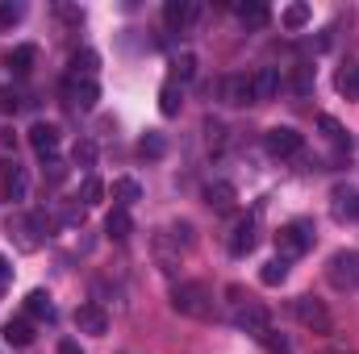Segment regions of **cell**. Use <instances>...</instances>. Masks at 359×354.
Returning a JSON list of instances; mask_svg holds the SVG:
<instances>
[{
    "mask_svg": "<svg viewBox=\"0 0 359 354\" xmlns=\"http://www.w3.org/2000/svg\"><path fill=\"white\" fill-rule=\"evenodd\" d=\"M96 63H100L96 50H76V55H72V76H76V80H92Z\"/></svg>",
    "mask_w": 359,
    "mask_h": 354,
    "instance_id": "24",
    "label": "cell"
},
{
    "mask_svg": "<svg viewBox=\"0 0 359 354\" xmlns=\"http://www.w3.org/2000/svg\"><path fill=\"white\" fill-rule=\"evenodd\" d=\"M330 213H334L339 221H359V192L351 183H339V187L330 192Z\"/></svg>",
    "mask_w": 359,
    "mask_h": 354,
    "instance_id": "8",
    "label": "cell"
},
{
    "mask_svg": "<svg viewBox=\"0 0 359 354\" xmlns=\"http://www.w3.org/2000/svg\"><path fill=\"white\" fill-rule=\"evenodd\" d=\"M113 196H117V200H121V204H117V208H130V204H134V200H142V187H138V183H134V179H113Z\"/></svg>",
    "mask_w": 359,
    "mask_h": 354,
    "instance_id": "26",
    "label": "cell"
},
{
    "mask_svg": "<svg viewBox=\"0 0 359 354\" xmlns=\"http://www.w3.org/2000/svg\"><path fill=\"white\" fill-rule=\"evenodd\" d=\"M34 59H38V50L25 42V46H17V50L8 55V67H13L17 76H29V71H34Z\"/></svg>",
    "mask_w": 359,
    "mask_h": 354,
    "instance_id": "23",
    "label": "cell"
},
{
    "mask_svg": "<svg viewBox=\"0 0 359 354\" xmlns=\"http://www.w3.org/2000/svg\"><path fill=\"white\" fill-rule=\"evenodd\" d=\"M234 200H238V192H234V183H226V179H217V183H209V187H205V204H209V208H217V213H230V208H234Z\"/></svg>",
    "mask_w": 359,
    "mask_h": 354,
    "instance_id": "16",
    "label": "cell"
},
{
    "mask_svg": "<svg viewBox=\"0 0 359 354\" xmlns=\"http://www.w3.org/2000/svg\"><path fill=\"white\" fill-rule=\"evenodd\" d=\"M176 80L180 84H192V80H196V55H192V50L176 55Z\"/></svg>",
    "mask_w": 359,
    "mask_h": 354,
    "instance_id": "30",
    "label": "cell"
},
{
    "mask_svg": "<svg viewBox=\"0 0 359 354\" xmlns=\"http://www.w3.org/2000/svg\"><path fill=\"white\" fill-rule=\"evenodd\" d=\"M234 325L243 330V334H251V338H264L271 330V317L264 304H255V300H243L238 309H234Z\"/></svg>",
    "mask_w": 359,
    "mask_h": 354,
    "instance_id": "4",
    "label": "cell"
},
{
    "mask_svg": "<svg viewBox=\"0 0 359 354\" xmlns=\"http://www.w3.org/2000/svg\"><path fill=\"white\" fill-rule=\"evenodd\" d=\"M196 17H201V4H196V0H168V4H163L168 29H188Z\"/></svg>",
    "mask_w": 359,
    "mask_h": 354,
    "instance_id": "10",
    "label": "cell"
},
{
    "mask_svg": "<svg viewBox=\"0 0 359 354\" xmlns=\"http://www.w3.org/2000/svg\"><path fill=\"white\" fill-rule=\"evenodd\" d=\"M159 113H163V117H176L180 113V88L176 84H163V88H159Z\"/></svg>",
    "mask_w": 359,
    "mask_h": 354,
    "instance_id": "29",
    "label": "cell"
},
{
    "mask_svg": "<svg viewBox=\"0 0 359 354\" xmlns=\"http://www.w3.org/2000/svg\"><path fill=\"white\" fill-rule=\"evenodd\" d=\"M238 17H243V25H251V29H264L271 21V8L264 0H247V4H238Z\"/></svg>",
    "mask_w": 359,
    "mask_h": 354,
    "instance_id": "19",
    "label": "cell"
},
{
    "mask_svg": "<svg viewBox=\"0 0 359 354\" xmlns=\"http://www.w3.org/2000/svg\"><path fill=\"white\" fill-rule=\"evenodd\" d=\"M313 88V67H301L297 71V92H309Z\"/></svg>",
    "mask_w": 359,
    "mask_h": 354,
    "instance_id": "36",
    "label": "cell"
},
{
    "mask_svg": "<svg viewBox=\"0 0 359 354\" xmlns=\"http://www.w3.org/2000/svg\"><path fill=\"white\" fill-rule=\"evenodd\" d=\"M222 100L226 104H255V92H251V76H226L222 80Z\"/></svg>",
    "mask_w": 359,
    "mask_h": 354,
    "instance_id": "12",
    "label": "cell"
},
{
    "mask_svg": "<svg viewBox=\"0 0 359 354\" xmlns=\"http://www.w3.org/2000/svg\"><path fill=\"white\" fill-rule=\"evenodd\" d=\"M21 17H25V4H13V0H4V4H0V29L17 25Z\"/></svg>",
    "mask_w": 359,
    "mask_h": 354,
    "instance_id": "33",
    "label": "cell"
},
{
    "mask_svg": "<svg viewBox=\"0 0 359 354\" xmlns=\"http://www.w3.org/2000/svg\"><path fill=\"white\" fill-rule=\"evenodd\" d=\"M330 279H334V288H359V259L355 255H334Z\"/></svg>",
    "mask_w": 359,
    "mask_h": 354,
    "instance_id": "13",
    "label": "cell"
},
{
    "mask_svg": "<svg viewBox=\"0 0 359 354\" xmlns=\"http://www.w3.org/2000/svg\"><path fill=\"white\" fill-rule=\"evenodd\" d=\"M59 354H84V351H80L76 342H63V346H59Z\"/></svg>",
    "mask_w": 359,
    "mask_h": 354,
    "instance_id": "38",
    "label": "cell"
},
{
    "mask_svg": "<svg viewBox=\"0 0 359 354\" xmlns=\"http://www.w3.org/2000/svg\"><path fill=\"white\" fill-rule=\"evenodd\" d=\"M29 146H34L42 159H55V150H59V125L34 121V125H29Z\"/></svg>",
    "mask_w": 359,
    "mask_h": 354,
    "instance_id": "9",
    "label": "cell"
},
{
    "mask_svg": "<svg viewBox=\"0 0 359 354\" xmlns=\"http://www.w3.org/2000/svg\"><path fill=\"white\" fill-rule=\"evenodd\" d=\"M4 342H8V346H29V342H34V325H29L25 317L4 321Z\"/></svg>",
    "mask_w": 359,
    "mask_h": 354,
    "instance_id": "20",
    "label": "cell"
},
{
    "mask_svg": "<svg viewBox=\"0 0 359 354\" xmlns=\"http://www.w3.org/2000/svg\"><path fill=\"white\" fill-rule=\"evenodd\" d=\"M280 21H284V29H305L313 21V13H309V4H288L280 13Z\"/></svg>",
    "mask_w": 359,
    "mask_h": 354,
    "instance_id": "22",
    "label": "cell"
},
{
    "mask_svg": "<svg viewBox=\"0 0 359 354\" xmlns=\"http://www.w3.org/2000/svg\"><path fill=\"white\" fill-rule=\"evenodd\" d=\"M0 171H4V176H0V196H4V200H21V196H25V187H29L25 171H21L17 163H4Z\"/></svg>",
    "mask_w": 359,
    "mask_h": 354,
    "instance_id": "15",
    "label": "cell"
},
{
    "mask_svg": "<svg viewBox=\"0 0 359 354\" xmlns=\"http://www.w3.org/2000/svg\"><path fill=\"white\" fill-rule=\"evenodd\" d=\"M334 88L343 92L347 100H359V63H351V67H343V71H339Z\"/></svg>",
    "mask_w": 359,
    "mask_h": 354,
    "instance_id": "25",
    "label": "cell"
},
{
    "mask_svg": "<svg viewBox=\"0 0 359 354\" xmlns=\"http://www.w3.org/2000/svg\"><path fill=\"white\" fill-rule=\"evenodd\" d=\"M255 242H259V234H255V221H247V217H243V221L230 229V255H234V259H247V255L255 250Z\"/></svg>",
    "mask_w": 359,
    "mask_h": 354,
    "instance_id": "11",
    "label": "cell"
},
{
    "mask_svg": "<svg viewBox=\"0 0 359 354\" xmlns=\"http://www.w3.org/2000/svg\"><path fill=\"white\" fill-rule=\"evenodd\" d=\"M72 159H76L80 167H96V142H92V138H80V142L72 146Z\"/></svg>",
    "mask_w": 359,
    "mask_h": 354,
    "instance_id": "31",
    "label": "cell"
},
{
    "mask_svg": "<svg viewBox=\"0 0 359 354\" xmlns=\"http://www.w3.org/2000/svg\"><path fill=\"white\" fill-rule=\"evenodd\" d=\"M8 279H13V267H8V259H4V255H0V292L8 288Z\"/></svg>",
    "mask_w": 359,
    "mask_h": 354,
    "instance_id": "37",
    "label": "cell"
},
{
    "mask_svg": "<svg viewBox=\"0 0 359 354\" xmlns=\"http://www.w3.org/2000/svg\"><path fill=\"white\" fill-rule=\"evenodd\" d=\"M259 342H264V346H268L271 354H288V342H284V338H276V330H268V334H264Z\"/></svg>",
    "mask_w": 359,
    "mask_h": 354,
    "instance_id": "35",
    "label": "cell"
},
{
    "mask_svg": "<svg viewBox=\"0 0 359 354\" xmlns=\"http://www.w3.org/2000/svg\"><path fill=\"white\" fill-rule=\"evenodd\" d=\"M138 155H142V159H163V155H168V142H163V134H147V138L138 142Z\"/></svg>",
    "mask_w": 359,
    "mask_h": 354,
    "instance_id": "28",
    "label": "cell"
},
{
    "mask_svg": "<svg viewBox=\"0 0 359 354\" xmlns=\"http://www.w3.org/2000/svg\"><path fill=\"white\" fill-rule=\"evenodd\" d=\"M63 96H67L76 108L92 113V108H96V100H100V88H96V80H76V76H67V84H63Z\"/></svg>",
    "mask_w": 359,
    "mask_h": 354,
    "instance_id": "7",
    "label": "cell"
},
{
    "mask_svg": "<svg viewBox=\"0 0 359 354\" xmlns=\"http://www.w3.org/2000/svg\"><path fill=\"white\" fill-rule=\"evenodd\" d=\"M21 108V96L13 88H0V113H17Z\"/></svg>",
    "mask_w": 359,
    "mask_h": 354,
    "instance_id": "34",
    "label": "cell"
},
{
    "mask_svg": "<svg viewBox=\"0 0 359 354\" xmlns=\"http://www.w3.org/2000/svg\"><path fill=\"white\" fill-rule=\"evenodd\" d=\"M104 234H109L113 242H126V238L134 234V221H130V208H113V213L104 217Z\"/></svg>",
    "mask_w": 359,
    "mask_h": 354,
    "instance_id": "18",
    "label": "cell"
},
{
    "mask_svg": "<svg viewBox=\"0 0 359 354\" xmlns=\"http://www.w3.org/2000/svg\"><path fill=\"white\" fill-rule=\"evenodd\" d=\"M301 146H305V138H301L292 125H276V129H268V150L276 155V159L301 155Z\"/></svg>",
    "mask_w": 359,
    "mask_h": 354,
    "instance_id": "6",
    "label": "cell"
},
{
    "mask_svg": "<svg viewBox=\"0 0 359 354\" xmlns=\"http://www.w3.org/2000/svg\"><path fill=\"white\" fill-rule=\"evenodd\" d=\"M309 246H313V221H288V225L276 234V250H280L284 263H288V259H301Z\"/></svg>",
    "mask_w": 359,
    "mask_h": 354,
    "instance_id": "3",
    "label": "cell"
},
{
    "mask_svg": "<svg viewBox=\"0 0 359 354\" xmlns=\"http://www.w3.org/2000/svg\"><path fill=\"white\" fill-rule=\"evenodd\" d=\"M25 313H29V317H38V321H42V317H46V321H55V304H50V296H46V292H29V296H25Z\"/></svg>",
    "mask_w": 359,
    "mask_h": 354,
    "instance_id": "21",
    "label": "cell"
},
{
    "mask_svg": "<svg viewBox=\"0 0 359 354\" xmlns=\"http://www.w3.org/2000/svg\"><path fill=\"white\" fill-rule=\"evenodd\" d=\"M284 279H288V263H284V259H271V263H264V271H259V283L280 288Z\"/></svg>",
    "mask_w": 359,
    "mask_h": 354,
    "instance_id": "27",
    "label": "cell"
},
{
    "mask_svg": "<svg viewBox=\"0 0 359 354\" xmlns=\"http://www.w3.org/2000/svg\"><path fill=\"white\" fill-rule=\"evenodd\" d=\"M172 309L180 317H192V321H209L213 317V292L196 279H184L172 288Z\"/></svg>",
    "mask_w": 359,
    "mask_h": 354,
    "instance_id": "1",
    "label": "cell"
},
{
    "mask_svg": "<svg viewBox=\"0 0 359 354\" xmlns=\"http://www.w3.org/2000/svg\"><path fill=\"white\" fill-rule=\"evenodd\" d=\"M251 92H255V104L276 100V92H280V71H276V67H259V71L251 76Z\"/></svg>",
    "mask_w": 359,
    "mask_h": 354,
    "instance_id": "14",
    "label": "cell"
},
{
    "mask_svg": "<svg viewBox=\"0 0 359 354\" xmlns=\"http://www.w3.org/2000/svg\"><path fill=\"white\" fill-rule=\"evenodd\" d=\"M76 330H80V334H92V338H104V334H109V313H104L96 300L80 304V309H76Z\"/></svg>",
    "mask_w": 359,
    "mask_h": 354,
    "instance_id": "5",
    "label": "cell"
},
{
    "mask_svg": "<svg viewBox=\"0 0 359 354\" xmlns=\"http://www.w3.org/2000/svg\"><path fill=\"white\" fill-rule=\"evenodd\" d=\"M100 196H104V183H100L96 176H88L84 179V187H80V200L92 208V204H100Z\"/></svg>",
    "mask_w": 359,
    "mask_h": 354,
    "instance_id": "32",
    "label": "cell"
},
{
    "mask_svg": "<svg viewBox=\"0 0 359 354\" xmlns=\"http://www.w3.org/2000/svg\"><path fill=\"white\" fill-rule=\"evenodd\" d=\"M318 129H322V134H326V138H330L339 150H347V155L355 150V138H351V134H347V129H343V125H339L330 113H326V117H318Z\"/></svg>",
    "mask_w": 359,
    "mask_h": 354,
    "instance_id": "17",
    "label": "cell"
},
{
    "mask_svg": "<svg viewBox=\"0 0 359 354\" xmlns=\"http://www.w3.org/2000/svg\"><path fill=\"white\" fill-rule=\"evenodd\" d=\"M288 309H292V317H297L309 334H322V338L334 334V317H330V309H326L322 300H313V296H297Z\"/></svg>",
    "mask_w": 359,
    "mask_h": 354,
    "instance_id": "2",
    "label": "cell"
}]
</instances>
